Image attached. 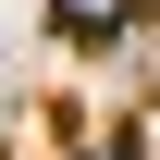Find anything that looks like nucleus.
Segmentation results:
<instances>
[{
    "instance_id": "obj_1",
    "label": "nucleus",
    "mask_w": 160,
    "mask_h": 160,
    "mask_svg": "<svg viewBox=\"0 0 160 160\" xmlns=\"http://www.w3.org/2000/svg\"><path fill=\"white\" fill-rule=\"evenodd\" d=\"M136 0H62V37H123Z\"/></svg>"
}]
</instances>
